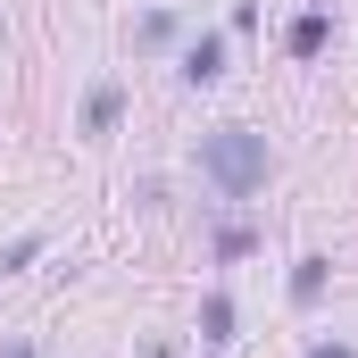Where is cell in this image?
<instances>
[{
	"mask_svg": "<svg viewBox=\"0 0 358 358\" xmlns=\"http://www.w3.org/2000/svg\"><path fill=\"white\" fill-rule=\"evenodd\" d=\"M200 342H234V300H225V292L200 300Z\"/></svg>",
	"mask_w": 358,
	"mask_h": 358,
	"instance_id": "277c9868",
	"label": "cell"
},
{
	"mask_svg": "<svg viewBox=\"0 0 358 358\" xmlns=\"http://www.w3.org/2000/svg\"><path fill=\"white\" fill-rule=\"evenodd\" d=\"M34 250H42V234H17L8 250H0V275H17V267H34Z\"/></svg>",
	"mask_w": 358,
	"mask_h": 358,
	"instance_id": "ba28073f",
	"label": "cell"
},
{
	"mask_svg": "<svg viewBox=\"0 0 358 358\" xmlns=\"http://www.w3.org/2000/svg\"><path fill=\"white\" fill-rule=\"evenodd\" d=\"M117 117H125V92H117V84H100V92L84 100V134H108Z\"/></svg>",
	"mask_w": 358,
	"mask_h": 358,
	"instance_id": "3957f363",
	"label": "cell"
},
{
	"mask_svg": "<svg viewBox=\"0 0 358 358\" xmlns=\"http://www.w3.org/2000/svg\"><path fill=\"white\" fill-rule=\"evenodd\" d=\"M325 300V259H300L292 267V308H317Z\"/></svg>",
	"mask_w": 358,
	"mask_h": 358,
	"instance_id": "5b68a950",
	"label": "cell"
},
{
	"mask_svg": "<svg viewBox=\"0 0 358 358\" xmlns=\"http://www.w3.org/2000/svg\"><path fill=\"white\" fill-rule=\"evenodd\" d=\"M325 34H334L325 17H292V34H283V42H292V59H317V50H325Z\"/></svg>",
	"mask_w": 358,
	"mask_h": 358,
	"instance_id": "8992f818",
	"label": "cell"
},
{
	"mask_svg": "<svg viewBox=\"0 0 358 358\" xmlns=\"http://www.w3.org/2000/svg\"><path fill=\"white\" fill-rule=\"evenodd\" d=\"M217 76H225V42H217V34H200V42L183 50V84H217Z\"/></svg>",
	"mask_w": 358,
	"mask_h": 358,
	"instance_id": "7a4b0ae2",
	"label": "cell"
},
{
	"mask_svg": "<svg viewBox=\"0 0 358 358\" xmlns=\"http://www.w3.org/2000/svg\"><path fill=\"white\" fill-rule=\"evenodd\" d=\"M200 167L225 200H250V192H267V142L250 125H217V134H200Z\"/></svg>",
	"mask_w": 358,
	"mask_h": 358,
	"instance_id": "6da1fadb",
	"label": "cell"
},
{
	"mask_svg": "<svg viewBox=\"0 0 358 358\" xmlns=\"http://www.w3.org/2000/svg\"><path fill=\"white\" fill-rule=\"evenodd\" d=\"M8 358H34V350H25V342H8Z\"/></svg>",
	"mask_w": 358,
	"mask_h": 358,
	"instance_id": "30bf717a",
	"label": "cell"
},
{
	"mask_svg": "<svg viewBox=\"0 0 358 358\" xmlns=\"http://www.w3.org/2000/svg\"><path fill=\"white\" fill-rule=\"evenodd\" d=\"M159 42H176V17L159 8V17H142V34H134V50H159Z\"/></svg>",
	"mask_w": 358,
	"mask_h": 358,
	"instance_id": "52a82bcc",
	"label": "cell"
},
{
	"mask_svg": "<svg viewBox=\"0 0 358 358\" xmlns=\"http://www.w3.org/2000/svg\"><path fill=\"white\" fill-rule=\"evenodd\" d=\"M308 358H358V350H342V342H317V350H308Z\"/></svg>",
	"mask_w": 358,
	"mask_h": 358,
	"instance_id": "9c48e42d",
	"label": "cell"
}]
</instances>
